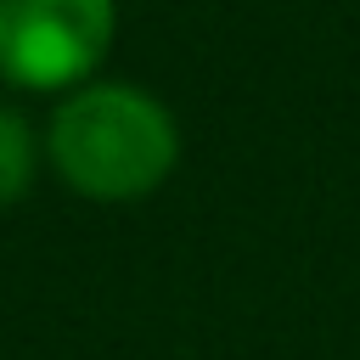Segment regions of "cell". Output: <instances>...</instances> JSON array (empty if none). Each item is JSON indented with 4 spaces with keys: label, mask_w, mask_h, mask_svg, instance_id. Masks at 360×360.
Returning a JSON list of instances; mask_svg holds the SVG:
<instances>
[{
    "label": "cell",
    "mask_w": 360,
    "mask_h": 360,
    "mask_svg": "<svg viewBox=\"0 0 360 360\" xmlns=\"http://www.w3.org/2000/svg\"><path fill=\"white\" fill-rule=\"evenodd\" d=\"M34 180V129L22 112L0 107V208L17 202Z\"/></svg>",
    "instance_id": "obj_3"
},
{
    "label": "cell",
    "mask_w": 360,
    "mask_h": 360,
    "mask_svg": "<svg viewBox=\"0 0 360 360\" xmlns=\"http://www.w3.org/2000/svg\"><path fill=\"white\" fill-rule=\"evenodd\" d=\"M51 163L56 174L101 202L146 197L169 180L180 158V129L169 107L135 84H90L73 90L51 118Z\"/></svg>",
    "instance_id": "obj_1"
},
{
    "label": "cell",
    "mask_w": 360,
    "mask_h": 360,
    "mask_svg": "<svg viewBox=\"0 0 360 360\" xmlns=\"http://www.w3.org/2000/svg\"><path fill=\"white\" fill-rule=\"evenodd\" d=\"M112 0H0V79L22 90L79 84L112 45Z\"/></svg>",
    "instance_id": "obj_2"
}]
</instances>
